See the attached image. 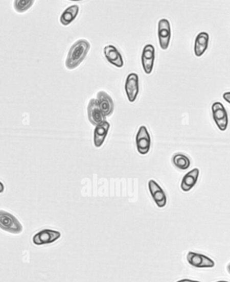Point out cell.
Returning <instances> with one entry per match:
<instances>
[{
  "label": "cell",
  "instance_id": "obj_21",
  "mask_svg": "<svg viewBox=\"0 0 230 282\" xmlns=\"http://www.w3.org/2000/svg\"><path fill=\"white\" fill-rule=\"evenodd\" d=\"M176 282H200L197 280H192V279H180V280L177 281Z\"/></svg>",
  "mask_w": 230,
  "mask_h": 282
},
{
  "label": "cell",
  "instance_id": "obj_22",
  "mask_svg": "<svg viewBox=\"0 0 230 282\" xmlns=\"http://www.w3.org/2000/svg\"><path fill=\"white\" fill-rule=\"evenodd\" d=\"M227 272H228L230 274V263L228 265H227Z\"/></svg>",
  "mask_w": 230,
  "mask_h": 282
},
{
  "label": "cell",
  "instance_id": "obj_4",
  "mask_svg": "<svg viewBox=\"0 0 230 282\" xmlns=\"http://www.w3.org/2000/svg\"><path fill=\"white\" fill-rule=\"evenodd\" d=\"M136 144L139 154L145 155L149 153L151 148V139L146 127L142 126L139 128L136 134Z\"/></svg>",
  "mask_w": 230,
  "mask_h": 282
},
{
  "label": "cell",
  "instance_id": "obj_9",
  "mask_svg": "<svg viewBox=\"0 0 230 282\" xmlns=\"http://www.w3.org/2000/svg\"><path fill=\"white\" fill-rule=\"evenodd\" d=\"M87 111L88 120L94 126H98L101 123L105 121L106 116L101 111L97 99L90 100L88 105Z\"/></svg>",
  "mask_w": 230,
  "mask_h": 282
},
{
  "label": "cell",
  "instance_id": "obj_10",
  "mask_svg": "<svg viewBox=\"0 0 230 282\" xmlns=\"http://www.w3.org/2000/svg\"><path fill=\"white\" fill-rule=\"evenodd\" d=\"M150 194L159 208H163L167 204V197L163 189L154 180H150L148 183Z\"/></svg>",
  "mask_w": 230,
  "mask_h": 282
},
{
  "label": "cell",
  "instance_id": "obj_13",
  "mask_svg": "<svg viewBox=\"0 0 230 282\" xmlns=\"http://www.w3.org/2000/svg\"><path fill=\"white\" fill-rule=\"evenodd\" d=\"M103 52H104L105 58L111 64L115 65L118 68H121L124 66L123 58L116 46L111 44L105 46L103 49Z\"/></svg>",
  "mask_w": 230,
  "mask_h": 282
},
{
  "label": "cell",
  "instance_id": "obj_2",
  "mask_svg": "<svg viewBox=\"0 0 230 282\" xmlns=\"http://www.w3.org/2000/svg\"><path fill=\"white\" fill-rule=\"evenodd\" d=\"M0 228L12 234H18L22 232L23 227L15 216L9 212L0 211Z\"/></svg>",
  "mask_w": 230,
  "mask_h": 282
},
{
  "label": "cell",
  "instance_id": "obj_7",
  "mask_svg": "<svg viewBox=\"0 0 230 282\" xmlns=\"http://www.w3.org/2000/svg\"><path fill=\"white\" fill-rule=\"evenodd\" d=\"M158 37L162 50H168L171 39V27L167 19H161L158 23Z\"/></svg>",
  "mask_w": 230,
  "mask_h": 282
},
{
  "label": "cell",
  "instance_id": "obj_11",
  "mask_svg": "<svg viewBox=\"0 0 230 282\" xmlns=\"http://www.w3.org/2000/svg\"><path fill=\"white\" fill-rule=\"evenodd\" d=\"M155 58V50L153 45L147 44L143 49L141 61L143 69L147 74H151L153 71L154 61Z\"/></svg>",
  "mask_w": 230,
  "mask_h": 282
},
{
  "label": "cell",
  "instance_id": "obj_5",
  "mask_svg": "<svg viewBox=\"0 0 230 282\" xmlns=\"http://www.w3.org/2000/svg\"><path fill=\"white\" fill-rule=\"evenodd\" d=\"M61 236L62 234L58 231L45 229L34 235L33 243L37 246L48 245L58 241Z\"/></svg>",
  "mask_w": 230,
  "mask_h": 282
},
{
  "label": "cell",
  "instance_id": "obj_14",
  "mask_svg": "<svg viewBox=\"0 0 230 282\" xmlns=\"http://www.w3.org/2000/svg\"><path fill=\"white\" fill-rule=\"evenodd\" d=\"M110 124L106 120L96 127L94 131V145L96 148H100L108 134Z\"/></svg>",
  "mask_w": 230,
  "mask_h": 282
},
{
  "label": "cell",
  "instance_id": "obj_8",
  "mask_svg": "<svg viewBox=\"0 0 230 282\" xmlns=\"http://www.w3.org/2000/svg\"><path fill=\"white\" fill-rule=\"evenodd\" d=\"M126 96L130 103L136 101L139 92V79L136 74H128L125 83Z\"/></svg>",
  "mask_w": 230,
  "mask_h": 282
},
{
  "label": "cell",
  "instance_id": "obj_19",
  "mask_svg": "<svg viewBox=\"0 0 230 282\" xmlns=\"http://www.w3.org/2000/svg\"><path fill=\"white\" fill-rule=\"evenodd\" d=\"M35 1L33 0H15L14 2V8L18 13H23L30 9Z\"/></svg>",
  "mask_w": 230,
  "mask_h": 282
},
{
  "label": "cell",
  "instance_id": "obj_15",
  "mask_svg": "<svg viewBox=\"0 0 230 282\" xmlns=\"http://www.w3.org/2000/svg\"><path fill=\"white\" fill-rule=\"evenodd\" d=\"M199 174V169L195 168L189 171L183 177L181 183V189L183 192H189L195 186L197 183Z\"/></svg>",
  "mask_w": 230,
  "mask_h": 282
},
{
  "label": "cell",
  "instance_id": "obj_1",
  "mask_svg": "<svg viewBox=\"0 0 230 282\" xmlns=\"http://www.w3.org/2000/svg\"><path fill=\"white\" fill-rule=\"evenodd\" d=\"M90 44L86 39H79L70 49L66 60V66L68 69L77 68L83 61L89 52Z\"/></svg>",
  "mask_w": 230,
  "mask_h": 282
},
{
  "label": "cell",
  "instance_id": "obj_18",
  "mask_svg": "<svg viewBox=\"0 0 230 282\" xmlns=\"http://www.w3.org/2000/svg\"><path fill=\"white\" fill-rule=\"evenodd\" d=\"M173 163L177 168L187 170L191 166V160L185 154H177L173 157Z\"/></svg>",
  "mask_w": 230,
  "mask_h": 282
},
{
  "label": "cell",
  "instance_id": "obj_16",
  "mask_svg": "<svg viewBox=\"0 0 230 282\" xmlns=\"http://www.w3.org/2000/svg\"><path fill=\"white\" fill-rule=\"evenodd\" d=\"M210 35L205 32H201L196 37L195 42V54L197 57L202 56L208 50Z\"/></svg>",
  "mask_w": 230,
  "mask_h": 282
},
{
  "label": "cell",
  "instance_id": "obj_17",
  "mask_svg": "<svg viewBox=\"0 0 230 282\" xmlns=\"http://www.w3.org/2000/svg\"><path fill=\"white\" fill-rule=\"evenodd\" d=\"M79 12V6L73 5L69 6L63 12L60 17L61 24L64 26H68L77 18Z\"/></svg>",
  "mask_w": 230,
  "mask_h": 282
},
{
  "label": "cell",
  "instance_id": "obj_3",
  "mask_svg": "<svg viewBox=\"0 0 230 282\" xmlns=\"http://www.w3.org/2000/svg\"><path fill=\"white\" fill-rule=\"evenodd\" d=\"M213 118L215 124L221 131L226 130L228 126V115L224 106L219 102H215L212 107Z\"/></svg>",
  "mask_w": 230,
  "mask_h": 282
},
{
  "label": "cell",
  "instance_id": "obj_20",
  "mask_svg": "<svg viewBox=\"0 0 230 282\" xmlns=\"http://www.w3.org/2000/svg\"><path fill=\"white\" fill-rule=\"evenodd\" d=\"M223 97L225 101H227V103L230 104V92L224 93V94L223 95Z\"/></svg>",
  "mask_w": 230,
  "mask_h": 282
},
{
  "label": "cell",
  "instance_id": "obj_23",
  "mask_svg": "<svg viewBox=\"0 0 230 282\" xmlns=\"http://www.w3.org/2000/svg\"><path fill=\"white\" fill-rule=\"evenodd\" d=\"M215 282H229L227 281H215Z\"/></svg>",
  "mask_w": 230,
  "mask_h": 282
},
{
  "label": "cell",
  "instance_id": "obj_12",
  "mask_svg": "<svg viewBox=\"0 0 230 282\" xmlns=\"http://www.w3.org/2000/svg\"><path fill=\"white\" fill-rule=\"evenodd\" d=\"M99 107L105 116H109L112 114L114 110V104L111 97L105 91H99L97 95Z\"/></svg>",
  "mask_w": 230,
  "mask_h": 282
},
{
  "label": "cell",
  "instance_id": "obj_6",
  "mask_svg": "<svg viewBox=\"0 0 230 282\" xmlns=\"http://www.w3.org/2000/svg\"><path fill=\"white\" fill-rule=\"evenodd\" d=\"M187 261L191 266L196 268H213L215 265L214 261L208 256L192 251L188 253Z\"/></svg>",
  "mask_w": 230,
  "mask_h": 282
}]
</instances>
